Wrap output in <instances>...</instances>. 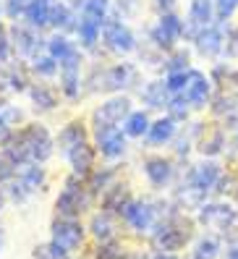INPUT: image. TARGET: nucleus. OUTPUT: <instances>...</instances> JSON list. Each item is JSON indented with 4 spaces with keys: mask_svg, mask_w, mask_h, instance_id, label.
Masks as SVG:
<instances>
[{
    "mask_svg": "<svg viewBox=\"0 0 238 259\" xmlns=\"http://www.w3.org/2000/svg\"><path fill=\"white\" fill-rule=\"evenodd\" d=\"M194 223H191L181 209H173L168 218H162L155 231L150 233V241H152V249L155 251H168V254H178L181 249H186V243L194 236Z\"/></svg>",
    "mask_w": 238,
    "mask_h": 259,
    "instance_id": "nucleus-1",
    "label": "nucleus"
},
{
    "mask_svg": "<svg viewBox=\"0 0 238 259\" xmlns=\"http://www.w3.org/2000/svg\"><path fill=\"white\" fill-rule=\"evenodd\" d=\"M92 204V191L86 186V178L81 176H68L63 181V189L55 199V212L58 218H71V220H79L84 212Z\"/></svg>",
    "mask_w": 238,
    "mask_h": 259,
    "instance_id": "nucleus-2",
    "label": "nucleus"
},
{
    "mask_svg": "<svg viewBox=\"0 0 238 259\" xmlns=\"http://www.w3.org/2000/svg\"><path fill=\"white\" fill-rule=\"evenodd\" d=\"M121 220L131 228L133 233H152L155 225L160 223V207L157 202H144V199H131L126 209L121 212Z\"/></svg>",
    "mask_w": 238,
    "mask_h": 259,
    "instance_id": "nucleus-3",
    "label": "nucleus"
},
{
    "mask_svg": "<svg viewBox=\"0 0 238 259\" xmlns=\"http://www.w3.org/2000/svg\"><path fill=\"white\" fill-rule=\"evenodd\" d=\"M19 136H21V144H24V149H26V157H29V162H44V160H50V155H53V139H50V131L44 128V126H39V123H29V126H24L21 131H19Z\"/></svg>",
    "mask_w": 238,
    "mask_h": 259,
    "instance_id": "nucleus-4",
    "label": "nucleus"
},
{
    "mask_svg": "<svg viewBox=\"0 0 238 259\" xmlns=\"http://www.w3.org/2000/svg\"><path fill=\"white\" fill-rule=\"evenodd\" d=\"M50 241L58 243L61 249L66 251H79L86 241V228L79 220H71V218H55L50 225Z\"/></svg>",
    "mask_w": 238,
    "mask_h": 259,
    "instance_id": "nucleus-5",
    "label": "nucleus"
},
{
    "mask_svg": "<svg viewBox=\"0 0 238 259\" xmlns=\"http://www.w3.org/2000/svg\"><path fill=\"white\" fill-rule=\"evenodd\" d=\"M102 42L115 55H128L136 50V37L131 26H126L121 19H105L102 21Z\"/></svg>",
    "mask_w": 238,
    "mask_h": 259,
    "instance_id": "nucleus-6",
    "label": "nucleus"
},
{
    "mask_svg": "<svg viewBox=\"0 0 238 259\" xmlns=\"http://www.w3.org/2000/svg\"><path fill=\"white\" fill-rule=\"evenodd\" d=\"M183 34H186V21H181V16H175L173 11H165L160 16V21L152 26L150 39L160 50H173L175 42L181 39Z\"/></svg>",
    "mask_w": 238,
    "mask_h": 259,
    "instance_id": "nucleus-7",
    "label": "nucleus"
},
{
    "mask_svg": "<svg viewBox=\"0 0 238 259\" xmlns=\"http://www.w3.org/2000/svg\"><path fill=\"white\" fill-rule=\"evenodd\" d=\"M197 220L210 228V231H217V233H228L233 223L238 220V209H233L230 204L225 202H210V204H202L199 207V215Z\"/></svg>",
    "mask_w": 238,
    "mask_h": 259,
    "instance_id": "nucleus-8",
    "label": "nucleus"
},
{
    "mask_svg": "<svg viewBox=\"0 0 238 259\" xmlns=\"http://www.w3.org/2000/svg\"><path fill=\"white\" fill-rule=\"evenodd\" d=\"M131 115V100L128 97H110L108 102H102L100 108L92 113V123H94V131L97 128H115L121 126L123 120Z\"/></svg>",
    "mask_w": 238,
    "mask_h": 259,
    "instance_id": "nucleus-9",
    "label": "nucleus"
},
{
    "mask_svg": "<svg viewBox=\"0 0 238 259\" xmlns=\"http://www.w3.org/2000/svg\"><path fill=\"white\" fill-rule=\"evenodd\" d=\"M128 136L126 131L121 128H97L94 131V142H97V152L102 157H108V160H118V157H123L126 155V149H128Z\"/></svg>",
    "mask_w": 238,
    "mask_h": 259,
    "instance_id": "nucleus-10",
    "label": "nucleus"
},
{
    "mask_svg": "<svg viewBox=\"0 0 238 259\" xmlns=\"http://www.w3.org/2000/svg\"><path fill=\"white\" fill-rule=\"evenodd\" d=\"M11 45H13V50H16L19 55H24V58H37L39 50H42V45H47V42L39 37L37 29L13 24V26H11Z\"/></svg>",
    "mask_w": 238,
    "mask_h": 259,
    "instance_id": "nucleus-11",
    "label": "nucleus"
},
{
    "mask_svg": "<svg viewBox=\"0 0 238 259\" xmlns=\"http://www.w3.org/2000/svg\"><path fill=\"white\" fill-rule=\"evenodd\" d=\"M136 68L131 63H118V66H110L100 73V89L105 92H121V89L136 84Z\"/></svg>",
    "mask_w": 238,
    "mask_h": 259,
    "instance_id": "nucleus-12",
    "label": "nucleus"
},
{
    "mask_svg": "<svg viewBox=\"0 0 238 259\" xmlns=\"http://www.w3.org/2000/svg\"><path fill=\"white\" fill-rule=\"evenodd\" d=\"M61 92L68 100H76L81 95V53L61 63Z\"/></svg>",
    "mask_w": 238,
    "mask_h": 259,
    "instance_id": "nucleus-13",
    "label": "nucleus"
},
{
    "mask_svg": "<svg viewBox=\"0 0 238 259\" xmlns=\"http://www.w3.org/2000/svg\"><path fill=\"white\" fill-rule=\"evenodd\" d=\"M181 97L191 105V108H204L207 100H210V79L197 71V68H191L188 71V79H186V87H183V92Z\"/></svg>",
    "mask_w": 238,
    "mask_h": 259,
    "instance_id": "nucleus-14",
    "label": "nucleus"
},
{
    "mask_svg": "<svg viewBox=\"0 0 238 259\" xmlns=\"http://www.w3.org/2000/svg\"><path fill=\"white\" fill-rule=\"evenodd\" d=\"M212 3L215 0H191L188 19H186V34L194 37L204 32L207 26H212Z\"/></svg>",
    "mask_w": 238,
    "mask_h": 259,
    "instance_id": "nucleus-15",
    "label": "nucleus"
},
{
    "mask_svg": "<svg viewBox=\"0 0 238 259\" xmlns=\"http://www.w3.org/2000/svg\"><path fill=\"white\" fill-rule=\"evenodd\" d=\"M66 157H68V165H71L73 176L89 178L94 173V147L89 142H84L79 147H73L71 152H66Z\"/></svg>",
    "mask_w": 238,
    "mask_h": 259,
    "instance_id": "nucleus-16",
    "label": "nucleus"
},
{
    "mask_svg": "<svg viewBox=\"0 0 238 259\" xmlns=\"http://www.w3.org/2000/svg\"><path fill=\"white\" fill-rule=\"evenodd\" d=\"M144 176L152 189H165L173 181V162L165 157H147L144 160Z\"/></svg>",
    "mask_w": 238,
    "mask_h": 259,
    "instance_id": "nucleus-17",
    "label": "nucleus"
},
{
    "mask_svg": "<svg viewBox=\"0 0 238 259\" xmlns=\"http://www.w3.org/2000/svg\"><path fill=\"white\" fill-rule=\"evenodd\" d=\"M89 233H92V238L97 243H108V241H115L118 238V225H115V215H110V212H97V215H92V220H89Z\"/></svg>",
    "mask_w": 238,
    "mask_h": 259,
    "instance_id": "nucleus-18",
    "label": "nucleus"
},
{
    "mask_svg": "<svg viewBox=\"0 0 238 259\" xmlns=\"http://www.w3.org/2000/svg\"><path fill=\"white\" fill-rule=\"evenodd\" d=\"M133 199L131 191L123 186V184H113L108 191H102V209L110 212V215H118L121 218V212L126 209V204Z\"/></svg>",
    "mask_w": 238,
    "mask_h": 259,
    "instance_id": "nucleus-19",
    "label": "nucleus"
},
{
    "mask_svg": "<svg viewBox=\"0 0 238 259\" xmlns=\"http://www.w3.org/2000/svg\"><path fill=\"white\" fill-rule=\"evenodd\" d=\"M197 50L199 55L204 58H215L222 48H225V39H222V32H220V26H207L204 32L197 34Z\"/></svg>",
    "mask_w": 238,
    "mask_h": 259,
    "instance_id": "nucleus-20",
    "label": "nucleus"
},
{
    "mask_svg": "<svg viewBox=\"0 0 238 259\" xmlns=\"http://www.w3.org/2000/svg\"><path fill=\"white\" fill-rule=\"evenodd\" d=\"M50 11H53L50 0H32L29 8L24 11L26 26H32V29H37V32H42L44 26H50Z\"/></svg>",
    "mask_w": 238,
    "mask_h": 259,
    "instance_id": "nucleus-21",
    "label": "nucleus"
},
{
    "mask_svg": "<svg viewBox=\"0 0 238 259\" xmlns=\"http://www.w3.org/2000/svg\"><path fill=\"white\" fill-rule=\"evenodd\" d=\"M84 142H86V128L79 123V120H71V123L63 126L61 134H58L55 147L66 155V152H71L73 147H79V144H84Z\"/></svg>",
    "mask_w": 238,
    "mask_h": 259,
    "instance_id": "nucleus-22",
    "label": "nucleus"
},
{
    "mask_svg": "<svg viewBox=\"0 0 238 259\" xmlns=\"http://www.w3.org/2000/svg\"><path fill=\"white\" fill-rule=\"evenodd\" d=\"M188 181H191V184H197L202 191L210 194V191H215L217 181H220V167L215 162H202V165H197L194 170H191Z\"/></svg>",
    "mask_w": 238,
    "mask_h": 259,
    "instance_id": "nucleus-23",
    "label": "nucleus"
},
{
    "mask_svg": "<svg viewBox=\"0 0 238 259\" xmlns=\"http://www.w3.org/2000/svg\"><path fill=\"white\" fill-rule=\"evenodd\" d=\"M76 21H79V19H76V13H73L71 6H66V3H53V11H50V26H55L61 34H66V32H73V29H79Z\"/></svg>",
    "mask_w": 238,
    "mask_h": 259,
    "instance_id": "nucleus-24",
    "label": "nucleus"
},
{
    "mask_svg": "<svg viewBox=\"0 0 238 259\" xmlns=\"http://www.w3.org/2000/svg\"><path fill=\"white\" fill-rule=\"evenodd\" d=\"M16 178L24 184V189L29 194H34L44 186V167H39V162H26V165H19V170H16Z\"/></svg>",
    "mask_w": 238,
    "mask_h": 259,
    "instance_id": "nucleus-25",
    "label": "nucleus"
},
{
    "mask_svg": "<svg viewBox=\"0 0 238 259\" xmlns=\"http://www.w3.org/2000/svg\"><path fill=\"white\" fill-rule=\"evenodd\" d=\"M173 136H175V120L168 115V118L155 120V123L150 126V131H147V142H150L152 147H162V144H168Z\"/></svg>",
    "mask_w": 238,
    "mask_h": 259,
    "instance_id": "nucleus-26",
    "label": "nucleus"
},
{
    "mask_svg": "<svg viewBox=\"0 0 238 259\" xmlns=\"http://www.w3.org/2000/svg\"><path fill=\"white\" fill-rule=\"evenodd\" d=\"M170 97L173 95H170L165 81H150L141 89V100H144V105H150V108H168Z\"/></svg>",
    "mask_w": 238,
    "mask_h": 259,
    "instance_id": "nucleus-27",
    "label": "nucleus"
},
{
    "mask_svg": "<svg viewBox=\"0 0 238 259\" xmlns=\"http://www.w3.org/2000/svg\"><path fill=\"white\" fill-rule=\"evenodd\" d=\"M222 251V243H220V236L217 233H207L202 236L194 249H191V259H217Z\"/></svg>",
    "mask_w": 238,
    "mask_h": 259,
    "instance_id": "nucleus-28",
    "label": "nucleus"
},
{
    "mask_svg": "<svg viewBox=\"0 0 238 259\" xmlns=\"http://www.w3.org/2000/svg\"><path fill=\"white\" fill-rule=\"evenodd\" d=\"M44 48H47V53H50V55L58 60V63H63V60H68L71 55H76V53H79L76 45H73V42H71L66 34H61V32H58L55 37H50Z\"/></svg>",
    "mask_w": 238,
    "mask_h": 259,
    "instance_id": "nucleus-29",
    "label": "nucleus"
},
{
    "mask_svg": "<svg viewBox=\"0 0 238 259\" xmlns=\"http://www.w3.org/2000/svg\"><path fill=\"white\" fill-rule=\"evenodd\" d=\"M79 42L84 50H94L97 42L102 39V24L100 21H89V19H79Z\"/></svg>",
    "mask_w": 238,
    "mask_h": 259,
    "instance_id": "nucleus-30",
    "label": "nucleus"
},
{
    "mask_svg": "<svg viewBox=\"0 0 238 259\" xmlns=\"http://www.w3.org/2000/svg\"><path fill=\"white\" fill-rule=\"evenodd\" d=\"M150 126H152V120H150V115H147L144 110H131V115L123 120V131H126V136H133V139H139V136H147Z\"/></svg>",
    "mask_w": 238,
    "mask_h": 259,
    "instance_id": "nucleus-31",
    "label": "nucleus"
},
{
    "mask_svg": "<svg viewBox=\"0 0 238 259\" xmlns=\"http://www.w3.org/2000/svg\"><path fill=\"white\" fill-rule=\"evenodd\" d=\"M29 97H32L34 110H53L55 105H58V97H55V92H53L47 84H34V87H29Z\"/></svg>",
    "mask_w": 238,
    "mask_h": 259,
    "instance_id": "nucleus-32",
    "label": "nucleus"
},
{
    "mask_svg": "<svg viewBox=\"0 0 238 259\" xmlns=\"http://www.w3.org/2000/svg\"><path fill=\"white\" fill-rule=\"evenodd\" d=\"M108 8H110V0H84L81 6V19L89 21H105L108 19Z\"/></svg>",
    "mask_w": 238,
    "mask_h": 259,
    "instance_id": "nucleus-33",
    "label": "nucleus"
},
{
    "mask_svg": "<svg viewBox=\"0 0 238 259\" xmlns=\"http://www.w3.org/2000/svg\"><path fill=\"white\" fill-rule=\"evenodd\" d=\"M113 184H115V170H94L86 178V186H89V191H92V196L108 191Z\"/></svg>",
    "mask_w": 238,
    "mask_h": 259,
    "instance_id": "nucleus-34",
    "label": "nucleus"
},
{
    "mask_svg": "<svg viewBox=\"0 0 238 259\" xmlns=\"http://www.w3.org/2000/svg\"><path fill=\"white\" fill-rule=\"evenodd\" d=\"M32 259H73V256H71V251L58 246V243L47 241V243H37L32 249Z\"/></svg>",
    "mask_w": 238,
    "mask_h": 259,
    "instance_id": "nucleus-35",
    "label": "nucleus"
},
{
    "mask_svg": "<svg viewBox=\"0 0 238 259\" xmlns=\"http://www.w3.org/2000/svg\"><path fill=\"white\" fill-rule=\"evenodd\" d=\"M126 249H123V243L121 241H108V243H100L97 251H94V259H126Z\"/></svg>",
    "mask_w": 238,
    "mask_h": 259,
    "instance_id": "nucleus-36",
    "label": "nucleus"
},
{
    "mask_svg": "<svg viewBox=\"0 0 238 259\" xmlns=\"http://www.w3.org/2000/svg\"><path fill=\"white\" fill-rule=\"evenodd\" d=\"M32 68H34V73H39V76H55L58 71H61V63H58V60L47 53V55H37Z\"/></svg>",
    "mask_w": 238,
    "mask_h": 259,
    "instance_id": "nucleus-37",
    "label": "nucleus"
},
{
    "mask_svg": "<svg viewBox=\"0 0 238 259\" xmlns=\"http://www.w3.org/2000/svg\"><path fill=\"white\" fill-rule=\"evenodd\" d=\"M188 110H191V105H188L181 95H173V97H170V102H168V115L175 120V123H178V120H186V118H188Z\"/></svg>",
    "mask_w": 238,
    "mask_h": 259,
    "instance_id": "nucleus-38",
    "label": "nucleus"
},
{
    "mask_svg": "<svg viewBox=\"0 0 238 259\" xmlns=\"http://www.w3.org/2000/svg\"><path fill=\"white\" fill-rule=\"evenodd\" d=\"M6 81L11 84L13 92H29V79H26V71L21 66H13L6 76Z\"/></svg>",
    "mask_w": 238,
    "mask_h": 259,
    "instance_id": "nucleus-39",
    "label": "nucleus"
},
{
    "mask_svg": "<svg viewBox=\"0 0 238 259\" xmlns=\"http://www.w3.org/2000/svg\"><path fill=\"white\" fill-rule=\"evenodd\" d=\"M165 68L168 73H178V71H188V53L186 50H178L165 60Z\"/></svg>",
    "mask_w": 238,
    "mask_h": 259,
    "instance_id": "nucleus-40",
    "label": "nucleus"
},
{
    "mask_svg": "<svg viewBox=\"0 0 238 259\" xmlns=\"http://www.w3.org/2000/svg\"><path fill=\"white\" fill-rule=\"evenodd\" d=\"M191 71V68H188ZM188 71H178V73H168V89H170V95H181L183 92V87H186V79H188Z\"/></svg>",
    "mask_w": 238,
    "mask_h": 259,
    "instance_id": "nucleus-41",
    "label": "nucleus"
},
{
    "mask_svg": "<svg viewBox=\"0 0 238 259\" xmlns=\"http://www.w3.org/2000/svg\"><path fill=\"white\" fill-rule=\"evenodd\" d=\"M16 170H19L16 165H13L6 155H0V186H3V184H11V181L16 178Z\"/></svg>",
    "mask_w": 238,
    "mask_h": 259,
    "instance_id": "nucleus-42",
    "label": "nucleus"
},
{
    "mask_svg": "<svg viewBox=\"0 0 238 259\" xmlns=\"http://www.w3.org/2000/svg\"><path fill=\"white\" fill-rule=\"evenodd\" d=\"M204 155H217V152L222 149V134L220 131H215V134H210L207 139L202 142V147H199Z\"/></svg>",
    "mask_w": 238,
    "mask_h": 259,
    "instance_id": "nucleus-43",
    "label": "nucleus"
},
{
    "mask_svg": "<svg viewBox=\"0 0 238 259\" xmlns=\"http://www.w3.org/2000/svg\"><path fill=\"white\" fill-rule=\"evenodd\" d=\"M235 8H238V0H215V11H217V19L220 21L230 19L233 13H235Z\"/></svg>",
    "mask_w": 238,
    "mask_h": 259,
    "instance_id": "nucleus-44",
    "label": "nucleus"
},
{
    "mask_svg": "<svg viewBox=\"0 0 238 259\" xmlns=\"http://www.w3.org/2000/svg\"><path fill=\"white\" fill-rule=\"evenodd\" d=\"M29 3H32V0H6V13L11 19H19V16H24Z\"/></svg>",
    "mask_w": 238,
    "mask_h": 259,
    "instance_id": "nucleus-45",
    "label": "nucleus"
},
{
    "mask_svg": "<svg viewBox=\"0 0 238 259\" xmlns=\"http://www.w3.org/2000/svg\"><path fill=\"white\" fill-rule=\"evenodd\" d=\"M118 11L123 13V19H131L141 11V0H118Z\"/></svg>",
    "mask_w": 238,
    "mask_h": 259,
    "instance_id": "nucleus-46",
    "label": "nucleus"
},
{
    "mask_svg": "<svg viewBox=\"0 0 238 259\" xmlns=\"http://www.w3.org/2000/svg\"><path fill=\"white\" fill-rule=\"evenodd\" d=\"M11 50H13L11 37H3V34H0V68H6V66H8V60H11Z\"/></svg>",
    "mask_w": 238,
    "mask_h": 259,
    "instance_id": "nucleus-47",
    "label": "nucleus"
},
{
    "mask_svg": "<svg viewBox=\"0 0 238 259\" xmlns=\"http://www.w3.org/2000/svg\"><path fill=\"white\" fill-rule=\"evenodd\" d=\"M0 115H3V120H6L11 128H13V123H19V120H21V110L8 108V105H3V108H0Z\"/></svg>",
    "mask_w": 238,
    "mask_h": 259,
    "instance_id": "nucleus-48",
    "label": "nucleus"
},
{
    "mask_svg": "<svg viewBox=\"0 0 238 259\" xmlns=\"http://www.w3.org/2000/svg\"><path fill=\"white\" fill-rule=\"evenodd\" d=\"M228 53L230 55H238V29L230 34V42H228Z\"/></svg>",
    "mask_w": 238,
    "mask_h": 259,
    "instance_id": "nucleus-49",
    "label": "nucleus"
},
{
    "mask_svg": "<svg viewBox=\"0 0 238 259\" xmlns=\"http://www.w3.org/2000/svg\"><path fill=\"white\" fill-rule=\"evenodd\" d=\"M173 6H175V0H157V8L165 13V11H173Z\"/></svg>",
    "mask_w": 238,
    "mask_h": 259,
    "instance_id": "nucleus-50",
    "label": "nucleus"
},
{
    "mask_svg": "<svg viewBox=\"0 0 238 259\" xmlns=\"http://www.w3.org/2000/svg\"><path fill=\"white\" fill-rule=\"evenodd\" d=\"M222 259H238V243H235V246H230L225 254H222Z\"/></svg>",
    "mask_w": 238,
    "mask_h": 259,
    "instance_id": "nucleus-51",
    "label": "nucleus"
},
{
    "mask_svg": "<svg viewBox=\"0 0 238 259\" xmlns=\"http://www.w3.org/2000/svg\"><path fill=\"white\" fill-rule=\"evenodd\" d=\"M8 131H11V126L3 120V115H0V139H6V134H8Z\"/></svg>",
    "mask_w": 238,
    "mask_h": 259,
    "instance_id": "nucleus-52",
    "label": "nucleus"
},
{
    "mask_svg": "<svg viewBox=\"0 0 238 259\" xmlns=\"http://www.w3.org/2000/svg\"><path fill=\"white\" fill-rule=\"evenodd\" d=\"M61 3H66V6H71V8H76V11H81V6H84V0H61Z\"/></svg>",
    "mask_w": 238,
    "mask_h": 259,
    "instance_id": "nucleus-53",
    "label": "nucleus"
},
{
    "mask_svg": "<svg viewBox=\"0 0 238 259\" xmlns=\"http://www.w3.org/2000/svg\"><path fill=\"white\" fill-rule=\"evenodd\" d=\"M3 243H6V233H3V228H0V251H3Z\"/></svg>",
    "mask_w": 238,
    "mask_h": 259,
    "instance_id": "nucleus-54",
    "label": "nucleus"
},
{
    "mask_svg": "<svg viewBox=\"0 0 238 259\" xmlns=\"http://www.w3.org/2000/svg\"><path fill=\"white\" fill-rule=\"evenodd\" d=\"M3 204H6V196H3V194H0V209H3Z\"/></svg>",
    "mask_w": 238,
    "mask_h": 259,
    "instance_id": "nucleus-55",
    "label": "nucleus"
},
{
    "mask_svg": "<svg viewBox=\"0 0 238 259\" xmlns=\"http://www.w3.org/2000/svg\"><path fill=\"white\" fill-rule=\"evenodd\" d=\"M0 16H3V8H0ZM0 34H3V26H0Z\"/></svg>",
    "mask_w": 238,
    "mask_h": 259,
    "instance_id": "nucleus-56",
    "label": "nucleus"
},
{
    "mask_svg": "<svg viewBox=\"0 0 238 259\" xmlns=\"http://www.w3.org/2000/svg\"><path fill=\"white\" fill-rule=\"evenodd\" d=\"M235 199H238V189H235Z\"/></svg>",
    "mask_w": 238,
    "mask_h": 259,
    "instance_id": "nucleus-57",
    "label": "nucleus"
}]
</instances>
